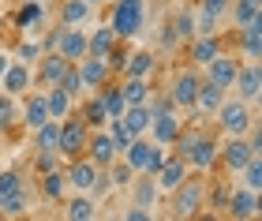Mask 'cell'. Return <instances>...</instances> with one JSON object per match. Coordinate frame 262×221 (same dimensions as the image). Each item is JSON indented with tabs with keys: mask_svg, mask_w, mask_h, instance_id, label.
Segmentation results:
<instances>
[{
	"mask_svg": "<svg viewBox=\"0 0 262 221\" xmlns=\"http://www.w3.org/2000/svg\"><path fill=\"white\" fill-rule=\"evenodd\" d=\"M176 143V154H180L187 161V169L195 172H210L213 165H217V139L206 135L202 127H180V135L172 139Z\"/></svg>",
	"mask_w": 262,
	"mask_h": 221,
	"instance_id": "obj_1",
	"label": "cell"
},
{
	"mask_svg": "<svg viewBox=\"0 0 262 221\" xmlns=\"http://www.w3.org/2000/svg\"><path fill=\"white\" fill-rule=\"evenodd\" d=\"M202 206H206V180L187 172L169 191V217H195Z\"/></svg>",
	"mask_w": 262,
	"mask_h": 221,
	"instance_id": "obj_2",
	"label": "cell"
},
{
	"mask_svg": "<svg viewBox=\"0 0 262 221\" xmlns=\"http://www.w3.org/2000/svg\"><path fill=\"white\" fill-rule=\"evenodd\" d=\"M146 23V0H116L109 11V27L116 38H135Z\"/></svg>",
	"mask_w": 262,
	"mask_h": 221,
	"instance_id": "obj_3",
	"label": "cell"
},
{
	"mask_svg": "<svg viewBox=\"0 0 262 221\" xmlns=\"http://www.w3.org/2000/svg\"><path fill=\"white\" fill-rule=\"evenodd\" d=\"M124 161L131 169H135V176H154L158 172V165L165 161V146H158V143H146V135H135L131 143L124 146Z\"/></svg>",
	"mask_w": 262,
	"mask_h": 221,
	"instance_id": "obj_4",
	"label": "cell"
},
{
	"mask_svg": "<svg viewBox=\"0 0 262 221\" xmlns=\"http://www.w3.org/2000/svg\"><path fill=\"white\" fill-rule=\"evenodd\" d=\"M90 131H94V127L82 120V116H75V113L60 116V143H56V154H64V158H79L82 150H86Z\"/></svg>",
	"mask_w": 262,
	"mask_h": 221,
	"instance_id": "obj_5",
	"label": "cell"
},
{
	"mask_svg": "<svg viewBox=\"0 0 262 221\" xmlns=\"http://www.w3.org/2000/svg\"><path fill=\"white\" fill-rule=\"evenodd\" d=\"M213 113H217V124H221L225 135H247V127L255 124L251 105H247V101H240V98H225Z\"/></svg>",
	"mask_w": 262,
	"mask_h": 221,
	"instance_id": "obj_6",
	"label": "cell"
},
{
	"mask_svg": "<svg viewBox=\"0 0 262 221\" xmlns=\"http://www.w3.org/2000/svg\"><path fill=\"white\" fill-rule=\"evenodd\" d=\"M180 127H184V124H180V116H176V109L169 105V98H165L161 105L154 109L146 131L154 135V143H158V146H172V139L180 135Z\"/></svg>",
	"mask_w": 262,
	"mask_h": 221,
	"instance_id": "obj_7",
	"label": "cell"
},
{
	"mask_svg": "<svg viewBox=\"0 0 262 221\" xmlns=\"http://www.w3.org/2000/svg\"><path fill=\"white\" fill-rule=\"evenodd\" d=\"M199 83H202V75L195 72V68L176 72L169 94H165V98H169V105H172V109H191V105H195V94H199Z\"/></svg>",
	"mask_w": 262,
	"mask_h": 221,
	"instance_id": "obj_8",
	"label": "cell"
},
{
	"mask_svg": "<svg viewBox=\"0 0 262 221\" xmlns=\"http://www.w3.org/2000/svg\"><path fill=\"white\" fill-rule=\"evenodd\" d=\"M232 86H236V98L247 101V105H255L258 94H262V68L258 60H247L236 68V79H232Z\"/></svg>",
	"mask_w": 262,
	"mask_h": 221,
	"instance_id": "obj_9",
	"label": "cell"
},
{
	"mask_svg": "<svg viewBox=\"0 0 262 221\" xmlns=\"http://www.w3.org/2000/svg\"><path fill=\"white\" fill-rule=\"evenodd\" d=\"M236 68H240V60L236 56H229V53H217L210 64H202V79L206 83H213V86H221V90H229L232 86V79H236Z\"/></svg>",
	"mask_w": 262,
	"mask_h": 221,
	"instance_id": "obj_10",
	"label": "cell"
},
{
	"mask_svg": "<svg viewBox=\"0 0 262 221\" xmlns=\"http://www.w3.org/2000/svg\"><path fill=\"white\" fill-rule=\"evenodd\" d=\"M251 154H258V150L247 143L244 135H229V139H225V143L217 146V158H221L232 172H240V169L247 165V158H251Z\"/></svg>",
	"mask_w": 262,
	"mask_h": 221,
	"instance_id": "obj_11",
	"label": "cell"
},
{
	"mask_svg": "<svg viewBox=\"0 0 262 221\" xmlns=\"http://www.w3.org/2000/svg\"><path fill=\"white\" fill-rule=\"evenodd\" d=\"M187 172H191V169H187V161H184L180 154H172V158L165 154V161L158 165V172H154V184H158V191H161V195H169L176 184L187 176Z\"/></svg>",
	"mask_w": 262,
	"mask_h": 221,
	"instance_id": "obj_12",
	"label": "cell"
},
{
	"mask_svg": "<svg viewBox=\"0 0 262 221\" xmlns=\"http://www.w3.org/2000/svg\"><path fill=\"white\" fill-rule=\"evenodd\" d=\"M258 191L255 188H236L229 195V203H225V214L236 217V221H247V217H258Z\"/></svg>",
	"mask_w": 262,
	"mask_h": 221,
	"instance_id": "obj_13",
	"label": "cell"
},
{
	"mask_svg": "<svg viewBox=\"0 0 262 221\" xmlns=\"http://www.w3.org/2000/svg\"><path fill=\"white\" fill-rule=\"evenodd\" d=\"M53 53H60L64 60L79 64L82 56H86V30H82V27H64L60 30V41H56Z\"/></svg>",
	"mask_w": 262,
	"mask_h": 221,
	"instance_id": "obj_14",
	"label": "cell"
},
{
	"mask_svg": "<svg viewBox=\"0 0 262 221\" xmlns=\"http://www.w3.org/2000/svg\"><path fill=\"white\" fill-rule=\"evenodd\" d=\"M75 68H79V79H82V86H86V90L105 86V83H109V75H113V68L105 64L101 56H82Z\"/></svg>",
	"mask_w": 262,
	"mask_h": 221,
	"instance_id": "obj_15",
	"label": "cell"
},
{
	"mask_svg": "<svg viewBox=\"0 0 262 221\" xmlns=\"http://www.w3.org/2000/svg\"><path fill=\"white\" fill-rule=\"evenodd\" d=\"M64 176H68V184H71V188H75V191H90L94 184H98V176H101V169L94 165L90 158H82V154H79L75 161H71V169L64 172Z\"/></svg>",
	"mask_w": 262,
	"mask_h": 221,
	"instance_id": "obj_16",
	"label": "cell"
},
{
	"mask_svg": "<svg viewBox=\"0 0 262 221\" xmlns=\"http://www.w3.org/2000/svg\"><path fill=\"white\" fill-rule=\"evenodd\" d=\"M86 158L98 169H109V161L116 158V146H113L109 131H101V127H94V131H90V139H86Z\"/></svg>",
	"mask_w": 262,
	"mask_h": 221,
	"instance_id": "obj_17",
	"label": "cell"
},
{
	"mask_svg": "<svg viewBox=\"0 0 262 221\" xmlns=\"http://www.w3.org/2000/svg\"><path fill=\"white\" fill-rule=\"evenodd\" d=\"M217 53H225V49H221V41H217V34H195L191 45H187V56H191V64H195V68L210 64Z\"/></svg>",
	"mask_w": 262,
	"mask_h": 221,
	"instance_id": "obj_18",
	"label": "cell"
},
{
	"mask_svg": "<svg viewBox=\"0 0 262 221\" xmlns=\"http://www.w3.org/2000/svg\"><path fill=\"white\" fill-rule=\"evenodd\" d=\"M0 86H4V94H11V98L27 94V86H30V64L11 60V64H8V72L0 75Z\"/></svg>",
	"mask_w": 262,
	"mask_h": 221,
	"instance_id": "obj_19",
	"label": "cell"
},
{
	"mask_svg": "<svg viewBox=\"0 0 262 221\" xmlns=\"http://www.w3.org/2000/svg\"><path fill=\"white\" fill-rule=\"evenodd\" d=\"M38 60H41V68H38V83L41 86H56L60 75L68 72V64H71V60H64L60 53H45V56H38Z\"/></svg>",
	"mask_w": 262,
	"mask_h": 221,
	"instance_id": "obj_20",
	"label": "cell"
},
{
	"mask_svg": "<svg viewBox=\"0 0 262 221\" xmlns=\"http://www.w3.org/2000/svg\"><path fill=\"white\" fill-rule=\"evenodd\" d=\"M116 41H120V38H116L113 27L105 23V27H98L94 34H86V56H101V60H105V56L113 53V45H116Z\"/></svg>",
	"mask_w": 262,
	"mask_h": 221,
	"instance_id": "obj_21",
	"label": "cell"
},
{
	"mask_svg": "<svg viewBox=\"0 0 262 221\" xmlns=\"http://www.w3.org/2000/svg\"><path fill=\"white\" fill-rule=\"evenodd\" d=\"M150 116H154L150 101H146V105H127V109L120 113V124L127 127L131 135H146V127H150Z\"/></svg>",
	"mask_w": 262,
	"mask_h": 221,
	"instance_id": "obj_22",
	"label": "cell"
},
{
	"mask_svg": "<svg viewBox=\"0 0 262 221\" xmlns=\"http://www.w3.org/2000/svg\"><path fill=\"white\" fill-rule=\"evenodd\" d=\"M236 30H240V53L247 56V60H258V53H262V45H258V38H262V19L244 23V27H236Z\"/></svg>",
	"mask_w": 262,
	"mask_h": 221,
	"instance_id": "obj_23",
	"label": "cell"
},
{
	"mask_svg": "<svg viewBox=\"0 0 262 221\" xmlns=\"http://www.w3.org/2000/svg\"><path fill=\"white\" fill-rule=\"evenodd\" d=\"M41 19H45V4H30V0H23V4H19V11H15V19H11V23H15V27H19L23 34H34Z\"/></svg>",
	"mask_w": 262,
	"mask_h": 221,
	"instance_id": "obj_24",
	"label": "cell"
},
{
	"mask_svg": "<svg viewBox=\"0 0 262 221\" xmlns=\"http://www.w3.org/2000/svg\"><path fill=\"white\" fill-rule=\"evenodd\" d=\"M19 120L27 124L30 131H34V127H41L45 120H53V116H49V105H45V94H30V98H27V109H23Z\"/></svg>",
	"mask_w": 262,
	"mask_h": 221,
	"instance_id": "obj_25",
	"label": "cell"
},
{
	"mask_svg": "<svg viewBox=\"0 0 262 221\" xmlns=\"http://www.w3.org/2000/svg\"><path fill=\"white\" fill-rule=\"evenodd\" d=\"M64 217L68 221H90V217H98V203L90 199V191H79L75 199L64 206Z\"/></svg>",
	"mask_w": 262,
	"mask_h": 221,
	"instance_id": "obj_26",
	"label": "cell"
},
{
	"mask_svg": "<svg viewBox=\"0 0 262 221\" xmlns=\"http://www.w3.org/2000/svg\"><path fill=\"white\" fill-rule=\"evenodd\" d=\"M94 4H86V0H64L60 4V23L64 27H82V23L90 19Z\"/></svg>",
	"mask_w": 262,
	"mask_h": 221,
	"instance_id": "obj_27",
	"label": "cell"
},
{
	"mask_svg": "<svg viewBox=\"0 0 262 221\" xmlns=\"http://www.w3.org/2000/svg\"><path fill=\"white\" fill-rule=\"evenodd\" d=\"M221 101H225V90L202 79V83H199V94H195V105H191V109H199V113H213V109L221 105Z\"/></svg>",
	"mask_w": 262,
	"mask_h": 221,
	"instance_id": "obj_28",
	"label": "cell"
},
{
	"mask_svg": "<svg viewBox=\"0 0 262 221\" xmlns=\"http://www.w3.org/2000/svg\"><path fill=\"white\" fill-rule=\"evenodd\" d=\"M150 72H154V53H146V49L127 53V60H124V75H131V79H146Z\"/></svg>",
	"mask_w": 262,
	"mask_h": 221,
	"instance_id": "obj_29",
	"label": "cell"
},
{
	"mask_svg": "<svg viewBox=\"0 0 262 221\" xmlns=\"http://www.w3.org/2000/svg\"><path fill=\"white\" fill-rule=\"evenodd\" d=\"M120 94H124V101L127 105H146L150 101V86H146V79H124L120 83Z\"/></svg>",
	"mask_w": 262,
	"mask_h": 221,
	"instance_id": "obj_30",
	"label": "cell"
},
{
	"mask_svg": "<svg viewBox=\"0 0 262 221\" xmlns=\"http://www.w3.org/2000/svg\"><path fill=\"white\" fill-rule=\"evenodd\" d=\"M229 11H232L236 27H244V23H255V19H262V0H232V4H229Z\"/></svg>",
	"mask_w": 262,
	"mask_h": 221,
	"instance_id": "obj_31",
	"label": "cell"
},
{
	"mask_svg": "<svg viewBox=\"0 0 262 221\" xmlns=\"http://www.w3.org/2000/svg\"><path fill=\"white\" fill-rule=\"evenodd\" d=\"M45 105H49V116H53V120H60V116L71 113V94H68V90H60V86H49V90H45Z\"/></svg>",
	"mask_w": 262,
	"mask_h": 221,
	"instance_id": "obj_32",
	"label": "cell"
},
{
	"mask_svg": "<svg viewBox=\"0 0 262 221\" xmlns=\"http://www.w3.org/2000/svg\"><path fill=\"white\" fill-rule=\"evenodd\" d=\"M60 143V120H45L41 127H34V146L38 150H56Z\"/></svg>",
	"mask_w": 262,
	"mask_h": 221,
	"instance_id": "obj_33",
	"label": "cell"
},
{
	"mask_svg": "<svg viewBox=\"0 0 262 221\" xmlns=\"http://www.w3.org/2000/svg\"><path fill=\"white\" fill-rule=\"evenodd\" d=\"M98 94H101V105H105V113H109V120H116L124 109H127V101H124V94H120V86H98Z\"/></svg>",
	"mask_w": 262,
	"mask_h": 221,
	"instance_id": "obj_34",
	"label": "cell"
},
{
	"mask_svg": "<svg viewBox=\"0 0 262 221\" xmlns=\"http://www.w3.org/2000/svg\"><path fill=\"white\" fill-rule=\"evenodd\" d=\"M41 191H45V199H64V191H68V176H64L60 169L41 172Z\"/></svg>",
	"mask_w": 262,
	"mask_h": 221,
	"instance_id": "obj_35",
	"label": "cell"
},
{
	"mask_svg": "<svg viewBox=\"0 0 262 221\" xmlns=\"http://www.w3.org/2000/svg\"><path fill=\"white\" fill-rule=\"evenodd\" d=\"M180 38H195V15H191V11H180V15H176L172 19V30L169 34H165V41H180Z\"/></svg>",
	"mask_w": 262,
	"mask_h": 221,
	"instance_id": "obj_36",
	"label": "cell"
},
{
	"mask_svg": "<svg viewBox=\"0 0 262 221\" xmlns=\"http://www.w3.org/2000/svg\"><path fill=\"white\" fill-rule=\"evenodd\" d=\"M27 210H30L27 188H19V191H11L8 199H0V214H4V217H19V214H27Z\"/></svg>",
	"mask_w": 262,
	"mask_h": 221,
	"instance_id": "obj_37",
	"label": "cell"
},
{
	"mask_svg": "<svg viewBox=\"0 0 262 221\" xmlns=\"http://www.w3.org/2000/svg\"><path fill=\"white\" fill-rule=\"evenodd\" d=\"M82 120H86L90 127H105L109 124V113H105V105H101V94L94 90V98L86 101V109H82Z\"/></svg>",
	"mask_w": 262,
	"mask_h": 221,
	"instance_id": "obj_38",
	"label": "cell"
},
{
	"mask_svg": "<svg viewBox=\"0 0 262 221\" xmlns=\"http://www.w3.org/2000/svg\"><path fill=\"white\" fill-rule=\"evenodd\" d=\"M135 184V180H131ZM154 199H158V184H154V176H146V172H142V180L135 184V206H154Z\"/></svg>",
	"mask_w": 262,
	"mask_h": 221,
	"instance_id": "obj_39",
	"label": "cell"
},
{
	"mask_svg": "<svg viewBox=\"0 0 262 221\" xmlns=\"http://www.w3.org/2000/svg\"><path fill=\"white\" fill-rule=\"evenodd\" d=\"M240 176H244V188H255V191H262V158H258V154H251V158H247V165L240 169Z\"/></svg>",
	"mask_w": 262,
	"mask_h": 221,
	"instance_id": "obj_40",
	"label": "cell"
},
{
	"mask_svg": "<svg viewBox=\"0 0 262 221\" xmlns=\"http://www.w3.org/2000/svg\"><path fill=\"white\" fill-rule=\"evenodd\" d=\"M109 165H113V169H109V180H113V188H131V180H135V169H131L127 161H116V158L109 161Z\"/></svg>",
	"mask_w": 262,
	"mask_h": 221,
	"instance_id": "obj_41",
	"label": "cell"
},
{
	"mask_svg": "<svg viewBox=\"0 0 262 221\" xmlns=\"http://www.w3.org/2000/svg\"><path fill=\"white\" fill-rule=\"evenodd\" d=\"M105 131H109V139H113V146H116V154H124V146L131 143V139H135V135H131L127 127L120 124V116H116V120H109V124H105Z\"/></svg>",
	"mask_w": 262,
	"mask_h": 221,
	"instance_id": "obj_42",
	"label": "cell"
},
{
	"mask_svg": "<svg viewBox=\"0 0 262 221\" xmlns=\"http://www.w3.org/2000/svg\"><path fill=\"white\" fill-rule=\"evenodd\" d=\"M19 188H27V184H23V172L19 169H0V199H8V195L19 191Z\"/></svg>",
	"mask_w": 262,
	"mask_h": 221,
	"instance_id": "obj_43",
	"label": "cell"
},
{
	"mask_svg": "<svg viewBox=\"0 0 262 221\" xmlns=\"http://www.w3.org/2000/svg\"><path fill=\"white\" fill-rule=\"evenodd\" d=\"M56 86H60V90H68L71 98H79L82 90H86V86H82V79H79V68H75V64H68V72L60 75V83H56Z\"/></svg>",
	"mask_w": 262,
	"mask_h": 221,
	"instance_id": "obj_44",
	"label": "cell"
},
{
	"mask_svg": "<svg viewBox=\"0 0 262 221\" xmlns=\"http://www.w3.org/2000/svg\"><path fill=\"white\" fill-rule=\"evenodd\" d=\"M19 120V109H15V98L11 94H0V131H8L11 124Z\"/></svg>",
	"mask_w": 262,
	"mask_h": 221,
	"instance_id": "obj_45",
	"label": "cell"
},
{
	"mask_svg": "<svg viewBox=\"0 0 262 221\" xmlns=\"http://www.w3.org/2000/svg\"><path fill=\"white\" fill-rule=\"evenodd\" d=\"M41 56V41H19L15 45V60L19 64H34Z\"/></svg>",
	"mask_w": 262,
	"mask_h": 221,
	"instance_id": "obj_46",
	"label": "cell"
},
{
	"mask_svg": "<svg viewBox=\"0 0 262 221\" xmlns=\"http://www.w3.org/2000/svg\"><path fill=\"white\" fill-rule=\"evenodd\" d=\"M56 169V150H38V172Z\"/></svg>",
	"mask_w": 262,
	"mask_h": 221,
	"instance_id": "obj_47",
	"label": "cell"
},
{
	"mask_svg": "<svg viewBox=\"0 0 262 221\" xmlns=\"http://www.w3.org/2000/svg\"><path fill=\"white\" fill-rule=\"evenodd\" d=\"M146 217H150L146 206H131V210H124V221H146Z\"/></svg>",
	"mask_w": 262,
	"mask_h": 221,
	"instance_id": "obj_48",
	"label": "cell"
},
{
	"mask_svg": "<svg viewBox=\"0 0 262 221\" xmlns=\"http://www.w3.org/2000/svg\"><path fill=\"white\" fill-rule=\"evenodd\" d=\"M8 64H11V56H8V53H0V75L8 72Z\"/></svg>",
	"mask_w": 262,
	"mask_h": 221,
	"instance_id": "obj_49",
	"label": "cell"
},
{
	"mask_svg": "<svg viewBox=\"0 0 262 221\" xmlns=\"http://www.w3.org/2000/svg\"><path fill=\"white\" fill-rule=\"evenodd\" d=\"M30 4H45V0H30Z\"/></svg>",
	"mask_w": 262,
	"mask_h": 221,
	"instance_id": "obj_50",
	"label": "cell"
},
{
	"mask_svg": "<svg viewBox=\"0 0 262 221\" xmlns=\"http://www.w3.org/2000/svg\"><path fill=\"white\" fill-rule=\"evenodd\" d=\"M86 4H101V0H86Z\"/></svg>",
	"mask_w": 262,
	"mask_h": 221,
	"instance_id": "obj_51",
	"label": "cell"
},
{
	"mask_svg": "<svg viewBox=\"0 0 262 221\" xmlns=\"http://www.w3.org/2000/svg\"><path fill=\"white\" fill-rule=\"evenodd\" d=\"M0 158H4V154H0Z\"/></svg>",
	"mask_w": 262,
	"mask_h": 221,
	"instance_id": "obj_52",
	"label": "cell"
}]
</instances>
